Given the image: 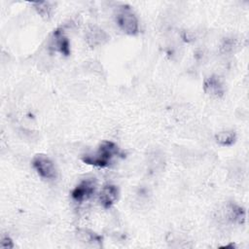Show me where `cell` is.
<instances>
[{
    "instance_id": "obj_1",
    "label": "cell",
    "mask_w": 249,
    "mask_h": 249,
    "mask_svg": "<svg viewBox=\"0 0 249 249\" xmlns=\"http://www.w3.org/2000/svg\"><path fill=\"white\" fill-rule=\"evenodd\" d=\"M117 156H121V151L118 145L112 141L104 140L102 141L97 150L93 154H89L83 157V161L87 164L106 167L110 165L113 159Z\"/></svg>"
},
{
    "instance_id": "obj_2",
    "label": "cell",
    "mask_w": 249,
    "mask_h": 249,
    "mask_svg": "<svg viewBox=\"0 0 249 249\" xmlns=\"http://www.w3.org/2000/svg\"><path fill=\"white\" fill-rule=\"evenodd\" d=\"M116 22L127 35H135L139 31V22L136 15L128 5H121L117 9Z\"/></svg>"
},
{
    "instance_id": "obj_3",
    "label": "cell",
    "mask_w": 249,
    "mask_h": 249,
    "mask_svg": "<svg viewBox=\"0 0 249 249\" xmlns=\"http://www.w3.org/2000/svg\"><path fill=\"white\" fill-rule=\"evenodd\" d=\"M32 166L44 179L53 180L56 177V169L52 160L43 154L36 155L32 160Z\"/></svg>"
},
{
    "instance_id": "obj_4",
    "label": "cell",
    "mask_w": 249,
    "mask_h": 249,
    "mask_svg": "<svg viewBox=\"0 0 249 249\" xmlns=\"http://www.w3.org/2000/svg\"><path fill=\"white\" fill-rule=\"evenodd\" d=\"M96 190V182L93 178L81 181L71 192L72 198L77 202H83L89 199Z\"/></svg>"
},
{
    "instance_id": "obj_5",
    "label": "cell",
    "mask_w": 249,
    "mask_h": 249,
    "mask_svg": "<svg viewBox=\"0 0 249 249\" xmlns=\"http://www.w3.org/2000/svg\"><path fill=\"white\" fill-rule=\"evenodd\" d=\"M50 48L55 52L62 53L63 55L70 54V42L65 36L62 28H57L53 30L51 38Z\"/></svg>"
},
{
    "instance_id": "obj_6",
    "label": "cell",
    "mask_w": 249,
    "mask_h": 249,
    "mask_svg": "<svg viewBox=\"0 0 249 249\" xmlns=\"http://www.w3.org/2000/svg\"><path fill=\"white\" fill-rule=\"evenodd\" d=\"M203 90L206 94L214 98H220L225 93V89L221 80L215 75H211L204 80Z\"/></svg>"
},
{
    "instance_id": "obj_7",
    "label": "cell",
    "mask_w": 249,
    "mask_h": 249,
    "mask_svg": "<svg viewBox=\"0 0 249 249\" xmlns=\"http://www.w3.org/2000/svg\"><path fill=\"white\" fill-rule=\"evenodd\" d=\"M86 40L89 46L98 47L109 40L108 34L98 26H90L86 32Z\"/></svg>"
},
{
    "instance_id": "obj_8",
    "label": "cell",
    "mask_w": 249,
    "mask_h": 249,
    "mask_svg": "<svg viewBox=\"0 0 249 249\" xmlns=\"http://www.w3.org/2000/svg\"><path fill=\"white\" fill-rule=\"evenodd\" d=\"M119 190L115 185H105L99 194V202L104 208H110L117 200Z\"/></svg>"
},
{
    "instance_id": "obj_9",
    "label": "cell",
    "mask_w": 249,
    "mask_h": 249,
    "mask_svg": "<svg viewBox=\"0 0 249 249\" xmlns=\"http://www.w3.org/2000/svg\"><path fill=\"white\" fill-rule=\"evenodd\" d=\"M227 216L229 221L235 224H243L246 218V212L243 207L235 203H230L227 208Z\"/></svg>"
},
{
    "instance_id": "obj_10",
    "label": "cell",
    "mask_w": 249,
    "mask_h": 249,
    "mask_svg": "<svg viewBox=\"0 0 249 249\" xmlns=\"http://www.w3.org/2000/svg\"><path fill=\"white\" fill-rule=\"evenodd\" d=\"M215 140L221 146H231L236 140V134L232 130L220 131L215 135Z\"/></svg>"
},
{
    "instance_id": "obj_11",
    "label": "cell",
    "mask_w": 249,
    "mask_h": 249,
    "mask_svg": "<svg viewBox=\"0 0 249 249\" xmlns=\"http://www.w3.org/2000/svg\"><path fill=\"white\" fill-rule=\"evenodd\" d=\"M34 9L37 13L44 18H49L53 12V5L51 2L43 1V2H34L32 3Z\"/></svg>"
},
{
    "instance_id": "obj_12",
    "label": "cell",
    "mask_w": 249,
    "mask_h": 249,
    "mask_svg": "<svg viewBox=\"0 0 249 249\" xmlns=\"http://www.w3.org/2000/svg\"><path fill=\"white\" fill-rule=\"evenodd\" d=\"M14 246H15L14 242L10 238V236H8V235L2 236L1 241H0V248H2V249H12V248H14Z\"/></svg>"
}]
</instances>
